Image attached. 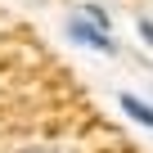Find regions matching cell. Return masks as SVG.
<instances>
[{
    "label": "cell",
    "instance_id": "5b68a950",
    "mask_svg": "<svg viewBox=\"0 0 153 153\" xmlns=\"http://www.w3.org/2000/svg\"><path fill=\"white\" fill-rule=\"evenodd\" d=\"M18 153H59V149H50V144H27V149H18Z\"/></svg>",
    "mask_w": 153,
    "mask_h": 153
},
{
    "label": "cell",
    "instance_id": "277c9868",
    "mask_svg": "<svg viewBox=\"0 0 153 153\" xmlns=\"http://www.w3.org/2000/svg\"><path fill=\"white\" fill-rule=\"evenodd\" d=\"M135 27H140V36H144V41H149V45H153V18H140V23H135Z\"/></svg>",
    "mask_w": 153,
    "mask_h": 153
},
{
    "label": "cell",
    "instance_id": "7a4b0ae2",
    "mask_svg": "<svg viewBox=\"0 0 153 153\" xmlns=\"http://www.w3.org/2000/svg\"><path fill=\"white\" fill-rule=\"evenodd\" d=\"M117 108H122L131 122H140V126H149V131H153V104H149V99H140L135 90H122V95H117Z\"/></svg>",
    "mask_w": 153,
    "mask_h": 153
},
{
    "label": "cell",
    "instance_id": "3957f363",
    "mask_svg": "<svg viewBox=\"0 0 153 153\" xmlns=\"http://www.w3.org/2000/svg\"><path fill=\"white\" fill-rule=\"evenodd\" d=\"M76 14H81L86 23H95V27H104V32H113V18H108V9H104V5H95V0L76 5Z\"/></svg>",
    "mask_w": 153,
    "mask_h": 153
},
{
    "label": "cell",
    "instance_id": "6da1fadb",
    "mask_svg": "<svg viewBox=\"0 0 153 153\" xmlns=\"http://www.w3.org/2000/svg\"><path fill=\"white\" fill-rule=\"evenodd\" d=\"M63 32H68V41H72V45H81V50H95V54H108V59L117 54V45H113V32H104V27L86 23L76 9L63 18Z\"/></svg>",
    "mask_w": 153,
    "mask_h": 153
}]
</instances>
